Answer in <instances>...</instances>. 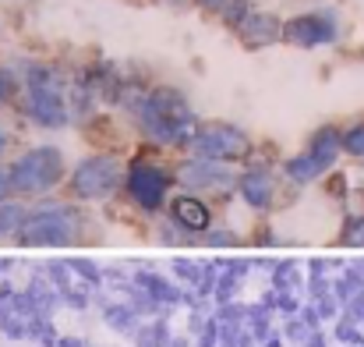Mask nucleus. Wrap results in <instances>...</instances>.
<instances>
[{"label": "nucleus", "instance_id": "f257e3e1", "mask_svg": "<svg viewBox=\"0 0 364 347\" xmlns=\"http://www.w3.org/2000/svg\"><path fill=\"white\" fill-rule=\"evenodd\" d=\"M60 177H64V156H60V149H53V145L32 149V152H25V156L11 167V188L21 192V195L50 192Z\"/></svg>", "mask_w": 364, "mask_h": 347}, {"label": "nucleus", "instance_id": "f03ea898", "mask_svg": "<svg viewBox=\"0 0 364 347\" xmlns=\"http://www.w3.org/2000/svg\"><path fill=\"white\" fill-rule=\"evenodd\" d=\"M18 234H21V244H71L78 237V213L71 206L32 209Z\"/></svg>", "mask_w": 364, "mask_h": 347}, {"label": "nucleus", "instance_id": "7ed1b4c3", "mask_svg": "<svg viewBox=\"0 0 364 347\" xmlns=\"http://www.w3.org/2000/svg\"><path fill=\"white\" fill-rule=\"evenodd\" d=\"M117 185H121V163L114 156H92L71 177L78 199H107L117 192Z\"/></svg>", "mask_w": 364, "mask_h": 347}, {"label": "nucleus", "instance_id": "20e7f679", "mask_svg": "<svg viewBox=\"0 0 364 347\" xmlns=\"http://www.w3.org/2000/svg\"><path fill=\"white\" fill-rule=\"evenodd\" d=\"M247 149H251L247 135L230 124H209V128H198L195 135V152L205 160H241Z\"/></svg>", "mask_w": 364, "mask_h": 347}, {"label": "nucleus", "instance_id": "39448f33", "mask_svg": "<svg viewBox=\"0 0 364 347\" xmlns=\"http://www.w3.org/2000/svg\"><path fill=\"white\" fill-rule=\"evenodd\" d=\"M166 185H170L166 174H163L159 167H152V163H134L131 174H127V192H131V199H134L138 206H145V209H156V206L163 202Z\"/></svg>", "mask_w": 364, "mask_h": 347}, {"label": "nucleus", "instance_id": "423d86ee", "mask_svg": "<svg viewBox=\"0 0 364 347\" xmlns=\"http://www.w3.org/2000/svg\"><path fill=\"white\" fill-rule=\"evenodd\" d=\"M28 110L39 124L46 128H57L68 120V107H64V96L57 93V86L46 78V75H32V96H28Z\"/></svg>", "mask_w": 364, "mask_h": 347}, {"label": "nucleus", "instance_id": "0eeeda50", "mask_svg": "<svg viewBox=\"0 0 364 347\" xmlns=\"http://www.w3.org/2000/svg\"><path fill=\"white\" fill-rule=\"evenodd\" d=\"M283 39L297 43V46H318V43L336 39V21H333V14H318V11L315 14H301V18L287 21Z\"/></svg>", "mask_w": 364, "mask_h": 347}, {"label": "nucleus", "instance_id": "6e6552de", "mask_svg": "<svg viewBox=\"0 0 364 347\" xmlns=\"http://www.w3.org/2000/svg\"><path fill=\"white\" fill-rule=\"evenodd\" d=\"M170 217H173V224H181L184 231H205L209 220H213L209 206H205L202 199H195V195L173 199V202H170Z\"/></svg>", "mask_w": 364, "mask_h": 347}, {"label": "nucleus", "instance_id": "1a4fd4ad", "mask_svg": "<svg viewBox=\"0 0 364 347\" xmlns=\"http://www.w3.org/2000/svg\"><path fill=\"white\" fill-rule=\"evenodd\" d=\"M241 36L247 43H272L283 32H279V21L272 14H247L241 21Z\"/></svg>", "mask_w": 364, "mask_h": 347}, {"label": "nucleus", "instance_id": "9d476101", "mask_svg": "<svg viewBox=\"0 0 364 347\" xmlns=\"http://www.w3.org/2000/svg\"><path fill=\"white\" fill-rule=\"evenodd\" d=\"M241 192L255 209H265V206L272 202V177H269L265 170H251L241 181Z\"/></svg>", "mask_w": 364, "mask_h": 347}, {"label": "nucleus", "instance_id": "9b49d317", "mask_svg": "<svg viewBox=\"0 0 364 347\" xmlns=\"http://www.w3.org/2000/svg\"><path fill=\"white\" fill-rule=\"evenodd\" d=\"M181 177H184V185H195V188H202V185H227V170H220L216 163H202V160L188 163L181 170Z\"/></svg>", "mask_w": 364, "mask_h": 347}, {"label": "nucleus", "instance_id": "f8f14e48", "mask_svg": "<svg viewBox=\"0 0 364 347\" xmlns=\"http://www.w3.org/2000/svg\"><path fill=\"white\" fill-rule=\"evenodd\" d=\"M322 170H326V167H322L311 152H308V156H297V160L287 163V174H290L294 181H311V177H318Z\"/></svg>", "mask_w": 364, "mask_h": 347}, {"label": "nucleus", "instance_id": "ddd939ff", "mask_svg": "<svg viewBox=\"0 0 364 347\" xmlns=\"http://www.w3.org/2000/svg\"><path fill=\"white\" fill-rule=\"evenodd\" d=\"M21 224H25V213H21V206H11V202H0V237L11 231H21Z\"/></svg>", "mask_w": 364, "mask_h": 347}, {"label": "nucleus", "instance_id": "4468645a", "mask_svg": "<svg viewBox=\"0 0 364 347\" xmlns=\"http://www.w3.org/2000/svg\"><path fill=\"white\" fill-rule=\"evenodd\" d=\"M7 188H11V174L0 167V202H4V195H7Z\"/></svg>", "mask_w": 364, "mask_h": 347}, {"label": "nucleus", "instance_id": "2eb2a0df", "mask_svg": "<svg viewBox=\"0 0 364 347\" xmlns=\"http://www.w3.org/2000/svg\"><path fill=\"white\" fill-rule=\"evenodd\" d=\"M350 241H354V244H364V220H358V227L350 231Z\"/></svg>", "mask_w": 364, "mask_h": 347}, {"label": "nucleus", "instance_id": "dca6fc26", "mask_svg": "<svg viewBox=\"0 0 364 347\" xmlns=\"http://www.w3.org/2000/svg\"><path fill=\"white\" fill-rule=\"evenodd\" d=\"M7 93H11V82H7V75L0 71V100H7Z\"/></svg>", "mask_w": 364, "mask_h": 347}, {"label": "nucleus", "instance_id": "f3484780", "mask_svg": "<svg viewBox=\"0 0 364 347\" xmlns=\"http://www.w3.org/2000/svg\"><path fill=\"white\" fill-rule=\"evenodd\" d=\"M202 4H205V7H223L227 0H202Z\"/></svg>", "mask_w": 364, "mask_h": 347}, {"label": "nucleus", "instance_id": "a211bd4d", "mask_svg": "<svg viewBox=\"0 0 364 347\" xmlns=\"http://www.w3.org/2000/svg\"><path fill=\"white\" fill-rule=\"evenodd\" d=\"M4 145H7V135H4V131H0V152H4Z\"/></svg>", "mask_w": 364, "mask_h": 347}]
</instances>
